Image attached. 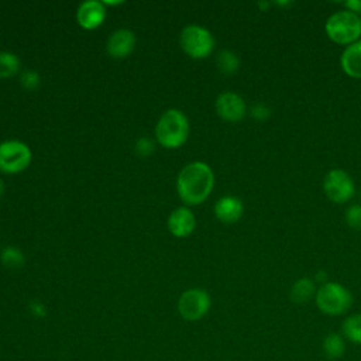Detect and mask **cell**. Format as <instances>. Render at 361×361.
I'll return each instance as SVG.
<instances>
[{"label": "cell", "instance_id": "19", "mask_svg": "<svg viewBox=\"0 0 361 361\" xmlns=\"http://www.w3.org/2000/svg\"><path fill=\"white\" fill-rule=\"evenodd\" d=\"M20 69V59L11 54L1 51L0 52V79L10 78Z\"/></svg>", "mask_w": 361, "mask_h": 361}, {"label": "cell", "instance_id": "14", "mask_svg": "<svg viewBox=\"0 0 361 361\" xmlns=\"http://www.w3.org/2000/svg\"><path fill=\"white\" fill-rule=\"evenodd\" d=\"M340 65L345 75L354 79H361V38L344 48Z\"/></svg>", "mask_w": 361, "mask_h": 361}, {"label": "cell", "instance_id": "1", "mask_svg": "<svg viewBox=\"0 0 361 361\" xmlns=\"http://www.w3.org/2000/svg\"><path fill=\"white\" fill-rule=\"evenodd\" d=\"M214 185V175L204 162H190L178 175L176 188L186 204H199L210 195Z\"/></svg>", "mask_w": 361, "mask_h": 361}, {"label": "cell", "instance_id": "13", "mask_svg": "<svg viewBox=\"0 0 361 361\" xmlns=\"http://www.w3.org/2000/svg\"><path fill=\"white\" fill-rule=\"evenodd\" d=\"M244 212L243 202L235 196H223L214 204V214L223 223L237 221Z\"/></svg>", "mask_w": 361, "mask_h": 361}, {"label": "cell", "instance_id": "8", "mask_svg": "<svg viewBox=\"0 0 361 361\" xmlns=\"http://www.w3.org/2000/svg\"><path fill=\"white\" fill-rule=\"evenodd\" d=\"M210 307V296L206 290L193 288L185 290L178 302V309L185 320L195 322L202 319Z\"/></svg>", "mask_w": 361, "mask_h": 361}, {"label": "cell", "instance_id": "7", "mask_svg": "<svg viewBox=\"0 0 361 361\" xmlns=\"http://www.w3.org/2000/svg\"><path fill=\"white\" fill-rule=\"evenodd\" d=\"M323 192L333 203H345L355 192L354 180L344 169H330L323 178Z\"/></svg>", "mask_w": 361, "mask_h": 361}, {"label": "cell", "instance_id": "3", "mask_svg": "<svg viewBox=\"0 0 361 361\" xmlns=\"http://www.w3.org/2000/svg\"><path fill=\"white\" fill-rule=\"evenodd\" d=\"M189 134V123L186 116L176 109L166 110L158 120L155 135L161 145L165 148L180 147Z\"/></svg>", "mask_w": 361, "mask_h": 361}, {"label": "cell", "instance_id": "18", "mask_svg": "<svg viewBox=\"0 0 361 361\" xmlns=\"http://www.w3.org/2000/svg\"><path fill=\"white\" fill-rule=\"evenodd\" d=\"M217 68L223 72V73H234L238 66H240V59L238 56L233 52V51H228V49H223L219 52L217 55Z\"/></svg>", "mask_w": 361, "mask_h": 361}, {"label": "cell", "instance_id": "6", "mask_svg": "<svg viewBox=\"0 0 361 361\" xmlns=\"http://www.w3.org/2000/svg\"><path fill=\"white\" fill-rule=\"evenodd\" d=\"M31 149L21 141L8 140L0 142V171L17 173L24 171L31 162Z\"/></svg>", "mask_w": 361, "mask_h": 361}, {"label": "cell", "instance_id": "5", "mask_svg": "<svg viewBox=\"0 0 361 361\" xmlns=\"http://www.w3.org/2000/svg\"><path fill=\"white\" fill-rule=\"evenodd\" d=\"M180 47L192 58H206L214 47V39L206 28L190 24L180 32Z\"/></svg>", "mask_w": 361, "mask_h": 361}, {"label": "cell", "instance_id": "12", "mask_svg": "<svg viewBox=\"0 0 361 361\" xmlns=\"http://www.w3.org/2000/svg\"><path fill=\"white\" fill-rule=\"evenodd\" d=\"M196 220L188 207H178L168 219V228L175 237H186L195 228Z\"/></svg>", "mask_w": 361, "mask_h": 361}, {"label": "cell", "instance_id": "11", "mask_svg": "<svg viewBox=\"0 0 361 361\" xmlns=\"http://www.w3.org/2000/svg\"><path fill=\"white\" fill-rule=\"evenodd\" d=\"M134 45H135V37L133 31L121 28L114 31L109 37L106 48L113 58H124L133 52Z\"/></svg>", "mask_w": 361, "mask_h": 361}, {"label": "cell", "instance_id": "25", "mask_svg": "<svg viewBox=\"0 0 361 361\" xmlns=\"http://www.w3.org/2000/svg\"><path fill=\"white\" fill-rule=\"evenodd\" d=\"M345 7H347V10H351V11L357 13L361 17V0L345 1Z\"/></svg>", "mask_w": 361, "mask_h": 361}, {"label": "cell", "instance_id": "21", "mask_svg": "<svg viewBox=\"0 0 361 361\" xmlns=\"http://www.w3.org/2000/svg\"><path fill=\"white\" fill-rule=\"evenodd\" d=\"M345 223L350 228L361 230V204L354 203L345 209Z\"/></svg>", "mask_w": 361, "mask_h": 361}, {"label": "cell", "instance_id": "17", "mask_svg": "<svg viewBox=\"0 0 361 361\" xmlns=\"http://www.w3.org/2000/svg\"><path fill=\"white\" fill-rule=\"evenodd\" d=\"M343 336L354 344H361V313H354L345 317L341 326Z\"/></svg>", "mask_w": 361, "mask_h": 361}, {"label": "cell", "instance_id": "24", "mask_svg": "<svg viewBox=\"0 0 361 361\" xmlns=\"http://www.w3.org/2000/svg\"><path fill=\"white\" fill-rule=\"evenodd\" d=\"M250 111H251V116L257 120H267L271 116V110L264 103H255Z\"/></svg>", "mask_w": 361, "mask_h": 361}, {"label": "cell", "instance_id": "23", "mask_svg": "<svg viewBox=\"0 0 361 361\" xmlns=\"http://www.w3.org/2000/svg\"><path fill=\"white\" fill-rule=\"evenodd\" d=\"M135 151L138 155L147 157L154 151V142L147 137H141L135 144Z\"/></svg>", "mask_w": 361, "mask_h": 361}, {"label": "cell", "instance_id": "4", "mask_svg": "<svg viewBox=\"0 0 361 361\" xmlns=\"http://www.w3.org/2000/svg\"><path fill=\"white\" fill-rule=\"evenodd\" d=\"M314 299L320 312L329 316L344 314L353 305L351 292L337 282H326L320 285Z\"/></svg>", "mask_w": 361, "mask_h": 361}, {"label": "cell", "instance_id": "10", "mask_svg": "<svg viewBox=\"0 0 361 361\" xmlns=\"http://www.w3.org/2000/svg\"><path fill=\"white\" fill-rule=\"evenodd\" d=\"M106 17V8L104 3L96 1V0H89L83 1L76 13V18L80 27L86 30H93L99 27Z\"/></svg>", "mask_w": 361, "mask_h": 361}, {"label": "cell", "instance_id": "26", "mask_svg": "<svg viewBox=\"0 0 361 361\" xmlns=\"http://www.w3.org/2000/svg\"><path fill=\"white\" fill-rule=\"evenodd\" d=\"M3 190H4V183H3V180L0 179V196L3 195Z\"/></svg>", "mask_w": 361, "mask_h": 361}, {"label": "cell", "instance_id": "20", "mask_svg": "<svg viewBox=\"0 0 361 361\" xmlns=\"http://www.w3.org/2000/svg\"><path fill=\"white\" fill-rule=\"evenodd\" d=\"M1 262L8 268H20L24 264L23 252L16 247H7L1 252Z\"/></svg>", "mask_w": 361, "mask_h": 361}, {"label": "cell", "instance_id": "16", "mask_svg": "<svg viewBox=\"0 0 361 361\" xmlns=\"http://www.w3.org/2000/svg\"><path fill=\"white\" fill-rule=\"evenodd\" d=\"M322 351L329 360H338L345 353V341L344 337L338 333H329L324 336L322 341Z\"/></svg>", "mask_w": 361, "mask_h": 361}, {"label": "cell", "instance_id": "15", "mask_svg": "<svg viewBox=\"0 0 361 361\" xmlns=\"http://www.w3.org/2000/svg\"><path fill=\"white\" fill-rule=\"evenodd\" d=\"M316 282L310 278H299L289 290V298L296 305L307 303L313 296H316Z\"/></svg>", "mask_w": 361, "mask_h": 361}, {"label": "cell", "instance_id": "2", "mask_svg": "<svg viewBox=\"0 0 361 361\" xmlns=\"http://www.w3.org/2000/svg\"><path fill=\"white\" fill-rule=\"evenodd\" d=\"M327 37L338 45H350L361 37V17L351 10L333 13L324 24Z\"/></svg>", "mask_w": 361, "mask_h": 361}, {"label": "cell", "instance_id": "22", "mask_svg": "<svg viewBox=\"0 0 361 361\" xmlns=\"http://www.w3.org/2000/svg\"><path fill=\"white\" fill-rule=\"evenodd\" d=\"M20 82L25 89L32 90L39 85V75L35 71H24L20 76Z\"/></svg>", "mask_w": 361, "mask_h": 361}, {"label": "cell", "instance_id": "9", "mask_svg": "<svg viewBox=\"0 0 361 361\" xmlns=\"http://www.w3.org/2000/svg\"><path fill=\"white\" fill-rule=\"evenodd\" d=\"M216 111L227 121H238L245 116L247 106L240 94L234 92H223L216 99Z\"/></svg>", "mask_w": 361, "mask_h": 361}]
</instances>
